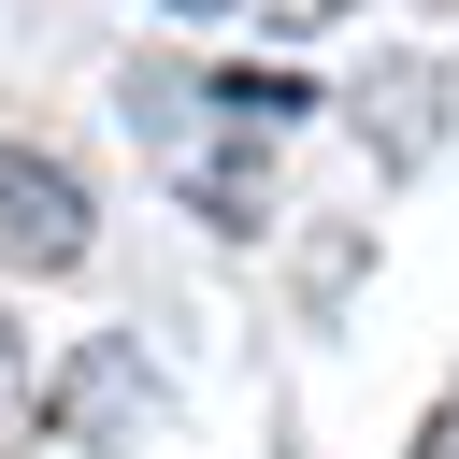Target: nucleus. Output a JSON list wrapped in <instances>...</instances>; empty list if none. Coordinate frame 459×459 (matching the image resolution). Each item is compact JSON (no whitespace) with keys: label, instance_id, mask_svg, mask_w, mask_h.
<instances>
[{"label":"nucleus","instance_id":"obj_1","mask_svg":"<svg viewBox=\"0 0 459 459\" xmlns=\"http://www.w3.org/2000/svg\"><path fill=\"white\" fill-rule=\"evenodd\" d=\"M301 115L287 72H129V129L143 158L215 215V230H258V172H273V129Z\"/></svg>","mask_w":459,"mask_h":459},{"label":"nucleus","instance_id":"obj_2","mask_svg":"<svg viewBox=\"0 0 459 459\" xmlns=\"http://www.w3.org/2000/svg\"><path fill=\"white\" fill-rule=\"evenodd\" d=\"M86 244H100L86 172L43 143H0V273H86Z\"/></svg>","mask_w":459,"mask_h":459},{"label":"nucleus","instance_id":"obj_3","mask_svg":"<svg viewBox=\"0 0 459 459\" xmlns=\"http://www.w3.org/2000/svg\"><path fill=\"white\" fill-rule=\"evenodd\" d=\"M359 100H387V158H430V72H387Z\"/></svg>","mask_w":459,"mask_h":459},{"label":"nucleus","instance_id":"obj_4","mask_svg":"<svg viewBox=\"0 0 459 459\" xmlns=\"http://www.w3.org/2000/svg\"><path fill=\"white\" fill-rule=\"evenodd\" d=\"M29 402H43V387H29V330H14V316H0V459H14V445H29Z\"/></svg>","mask_w":459,"mask_h":459},{"label":"nucleus","instance_id":"obj_5","mask_svg":"<svg viewBox=\"0 0 459 459\" xmlns=\"http://www.w3.org/2000/svg\"><path fill=\"white\" fill-rule=\"evenodd\" d=\"M330 14H344V0H258V29H273V43H316Z\"/></svg>","mask_w":459,"mask_h":459},{"label":"nucleus","instance_id":"obj_6","mask_svg":"<svg viewBox=\"0 0 459 459\" xmlns=\"http://www.w3.org/2000/svg\"><path fill=\"white\" fill-rule=\"evenodd\" d=\"M158 14H230V0H158Z\"/></svg>","mask_w":459,"mask_h":459},{"label":"nucleus","instance_id":"obj_7","mask_svg":"<svg viewBox=\"0 0 459 459\" xmlns=\"http://www.w3.org/2000/svg\"><path fill=\"white\" fill-rule=\"evenodd\" d=\"M430 459H445V445H430Z\"/></svg>","mask_w":459,"mask_h":459}]
</instances>
